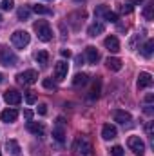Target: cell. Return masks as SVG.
<instances>
[{"label": "cell", "instance_id": "cell-1", "mask_svg": "<svg viewBox=\"0 0 154 156\" xmlns=\"http://www.w3.org/2000/svg\"><path fill=\"white\" fill-rule=\"evenodd\" d=\"M73 154L75 156H93V145L87 136H78L73 144Z\"/></svg>", "mask_w": 154, "mask_h": 156}, {"label": "cell", "instance_id": "cell-2", "mask_svg": "<svg viewBox=\"0 0 154 156\" xmlns=\"http://www.w3.org/2000/svg\"><path fill=\"white\" fill-rule=\"evenodd\" d=\"M16 62H18V58L13 53V49H9L7 45H2L0 47V64L5 67H13V66H16Z\"/></svg>", "mask_w": 154, "mask_h": 156}, {"label": "cell", "instance_id": "cell-3", "mask_svg": "<svg viewBox=\"0 0 154 156\" xmlns=\"http://www.w3.org/2000/svg\"><path fill=\"white\" fill-rule=\"evenodd\" d=\"M29 42H31V35H29L27 31L18 29V31H15V33L11 35V44H13L15 47H18V49H24L26 45H29Z\"/></svg>", "mask_w": 154, "mask_h": 156}, {"label": "cell", "instance_id": "cell-4", "mask_svg": "<svg viewBox=\"0 0 154 156\" xmlns=\"http://www.w3.org/2000/svg\"><path fill=\"white\" fill-rule=\"evenodd\" d=\"M35 31H37V35H38V38L42 42H49L53 38V31H51V27H49V24L45 20L35 22Z\"/></svg>", "mask_w": 154, "mask_h": 156}, {"label": "cell", "instance_id": "cell-5", "mask_svg": "<svg viewBox=\"0 0 154 156\" xmlns=\"http://www.w3.org/2000/svg\"><path fill=\"white\" fill-rule=\"evenodd\" d=\"M16 80H18L20 83H24V85H33V83H37V80H38V73H37L35 69H27V71L18 73V75H16Z\"/></svg>", "mask_w": 154, "mask_h": 156}, {"label": "cell", "instance_id": "cell-6", "mask_svg": "<svg viewBox=\"0 0 154 156\" xmlns=\"http://www.w3.org/2000/svg\"><path fill=\"white\" fill-rule=\"evenodd\" d=\"M4 100L9 104V105H18L22 102V93L16 91V89H7L4 93Z\"/></svg>", "mask_w": 154, "mask_h": 156}, {"label": "cell", "instance_id": "cell-7", "mask_svg": "<svg viewBox=\"0 0 154 156\" xmlns=\"http://www.w3.org/2000/svg\"><path fill=\"white\" fill-rule=\"evenodd\" d=\"M127 145L131 147V151H134V153H138V154H142V153L145 151V144H143V140H142L140 136H131V138L127 140Z\"/></svg>", "mask_w": 154, "mask_h": 156}, {"label": "cell", "instance_id": "cell-8", "mask_svg": "<svg viewBox=\"0 0 154 156\" xmlns=\"http://www.w3.org/2000/svg\"><path fill=\"white\" fill-rule=\"evenodd\" d=\"M53 138H54L56 142H60V144L65 140V129H64V120H62V118L56 120V127L53 129Z\"/></svg>", "mask_w": 154, "mask_h": 156}, {"label": "cell", "instance_id": "cell-9", "mask_svg": "<svg viewBox=\"0 0 154 156\" xmlns=\"http://www.w3.org/2000/svg\"><path fill=\"white\" fill-rule=\"evenodd\" d=\"M67 71H69L67 62H64V60L56 62V66H54V76H56V80H64L67 76Z\"/></svg>", "mask_w": 154, "mask_h": 156}, {"label": "cell", "instance_id": "cell-10", "mask_svg": "<svg viewBox=\"0 0 154 156\" xmlns=\"http://www.w3.org/2000/svg\"><path fill=\"white\" fill-rule=\"evenodd\" d=\"M103 31H105V24L100 22V20H96V22H93V24L89 26L87 35H89V37H98V35H102Z\"/></svg>", "mask_w": 154, "mask_h": 156}, {"label": "cell", "instance_id": "cell-11", "mask_svg": "<svg viewBox=\"0 0 154 156\" xmlns=\"http://www.w3.org/2000/svg\"><path fill=\"white\" fill-rule=\"evenodd\" d=\"M113 118H114V122L121 123V125H127L131 122V115L127 111H121V109H116L114 113H113Z\"/></svg>", "mask_w": 154, "mask_h": 156}, {"label": "cell", "instance_id": "cell-12", "mask_svg": "<svg viewBox=\"0 0 154 156\" xmlns=\"http://www.w3.org/2000/svg\"><path fill=\"white\" fill-rule=\"evenodd\" d=\"M16 118H18V111L16 109H5V111L0 113V120L5 122V123H13Z\"/></svg>", "mask_w": 154, "mask_h": 156}, {"label": "cell", "instance_id": "cell-13", "mask_svg": "<svg viewBox=\"0 0 154 156\" xmlns=\"http://www.w3.org/2000/svg\"><path fill=\"white\" fill-rule=\"evenodd\" d=\"M116 134H118V131H116L114 125L105 123V125L102 127V138H103V140H113V138H116Z\"/></svg>", "mask_w": 154, "mask_h": 156}, {"label": "cell", "instance_id": "cell-14", "mask_svg": "<svg viewBox=\"0 0 154 156\" xmlns=\"http://www.w3.org/2000/svg\"><path fill=\"white\" fill-rule=\"evenodd\" d=\"M152 85V75L151 73H140L138 76V87L140 89H147Z\"/></svg>", "mask_w": 154, "mask_h": 156}, {"label": "cell", "instance_id": "cell-15", "mask_svg": "<svg viewBox=\"0 0 154 156\" xmlns=\"http://www.w3.org/2000/svg\"><path fill=\"white\" fill-rule=\"evenodd\" d=\"M27 131L33 133V134H37V136H42L45 133V125L42 122H29L27 123Z\"/></svg>", "mask_w": 154, "mask_h": 156}, {"label": "cell", "instance_id": "cell-16", "mask_svg": "<svg viewBox=\"0 0 154 156\" xmlns=\"http://www.w3.org/2000/svg\"><path fill=\"white\" fill-rule=\"evenodd\" d=\"M103 44H105V47L109 49V53H118V51H120V42H118V38L113 37V35H111V37H107Z\"/></svg>", "mask_w": 154, "mask_h": 156}, {"label": "cell", "instance_id": "cell-17", "mask_svg": "<svg viewBox=\"0 0 154 156\" xmlns=\"http://www.w3.org/2000/svg\"><path fill=\"white\" fill-rule=\"evenodd\" d=\"M85 56H87V60H89V64H96V62H98V58H100V55H98V51H96V47H93V45H89V47H85Z\"/></svg>", "mask_w": 154, "mask_h": 156}, {"label": "cell", "instance_id": "cell-18", "mask_svg": "<svg viewBox=\"0 0 154 156\" xmlns=\"http://www.w3.org/2000/svg\"><path fill=\"white\" fill-rule=\"evenodd\" d=\"M105 66H107V69H111V71H120V69H121V60L116 58V56H109V58L105 60Z\"/></svg>", "mask_w": 154, "mask_h": 156}, {"label": "cell", "instance_id": "cell-19", "mask_svg": "<svg viewBox=\"0 0 154 156\" xmlns=\"http://www.w3.org/2000/svg\"><path fill=\"white\" fill-rule=\"evenodd\" d=\"M5 149L15 156L20 154V145H18V142H15V140H7V142H5Z\"/></svg>", "mask_w": 154, "mask_h": 156}, {"label": "cell", "instance_id": "cell-20", "mask_svg": "<svg viewBox=\"0 0 154 156\" xmlns=\"http://www.w3.org/2000/svg\"><path fill=\"white\" fill-rule=\"evenodd\" d=\"M152 51H154V40H147L145 45L142 47V55H143L145 58H151V56H152Z\"/></svg>", "mask_w": 154, "mask_h": 156}, {"label": "cell", "instance_id": "cell-21", "mask_svg": "<svg viewBox=\"0 0 154 156\" xmlns=\"http://www.w3.org/2000/svg\"><path fill=\"white\" fill-rule=\"evenodd\" d=\"M87 82H89V76H87L85 73H78V75H75V78H73V85H75V87L85 85Z\"/></svg>", "mask_w": 154, "mask_h": 156}, {"label": "cell", "instance_id": "cell-22", "mask_svg": "<svg viewBox=\"0 0 154 156\" xmlns=\"http://www.w3.org/2000/svg\"><path fill=\"white\" fill-rule=\"evenodd\" d=\"M16 16H18V20H22V22H24V20H29V16H31V9L24 5V7H20V9L16 11Z\"/></svg>", "mask_w": 154, "mask_h": 156}, {"label": "cell", "instance_id": "cell-23", "mask_svg": "<svg viewBox=\"0 0 154 156\" xmlns=\"http://www.w3.org/2000/svg\"><path fill=\"white\" fill-rule=\"evenodd\" d=\"M33 11H35V13H38V15H53V9H51V7H47V5H42V4L33 5Z\"/></svg>", "mask_w": 154, "mask_h": 156}, {"label": "cell", "instance_id": "cell-24", "mask_svg": "<svg viewBox=\"0 0 154 156\" xmlns=\"http://www.w3.org/2000/svg\"><path fill=\"white\" fill-rule=\"evenodd\" d=\"M35 58H37V62H38L40 66H47V62H49V53H47V51H38Z\"/></svg>", "mask_w": 154, "mask_h": 156}, {"label": "cell", "instance_id": "cell-25", "mask_svg": "<svg viewBox=\"0 0 154 156\" xmlns=\"http://www.w3.org/2000/svg\"><path fill=\"white\" fill-rule=\"evenodd\" d=\"M143 16L147 20H152L154 18V2H149L145 7H143Z\"/></svg>", "mask_w": 154, "mask_h": 156}, {"label": "cell", "instance_id": "cell-26", "mask_svg": "<svg viewBox=\"0 0 154 156\" xmlns=\"http://www.w3.org/2000/svg\"><path fill=\"white\" fill-rule=\"evenodd\" d=\"M98 96H100V80H96V82H94V85H93V91H91L89 98H91V100H94V98H98Z\"/></svg>", "mask_w": 154, "mask_h": 156}, {"label": "cell", "instance_id": "cell-27", "mask_svg": "<svg viewBox=\"0 0 154 156\" xmlns=\"http://www.w3.org/2000/svg\"><path fill=\"white\" fill-rule=\"evenodd\" d=\"M15 7V0H2L0 2V9L2 11H11Z\"/></svg>", "mask_w": 154, "mask_h": 156}, {"label": "cell", "instance_id": "cell-28", "mask_svg": "<svg viewBox=\"0 0 154 156\" xmlns=\"http://www.w3.org/2000/svg\"><path fill=\"white\" fill-rule=\"evenodd\" d=\"M103 20L116 24V22H118V15H116L114 11H105V15H103Z\"/></svg>", "mask_w": 154, "mask_h": 156}, {"label": "cell", "instance_id": "cell-29", "mask_svg": "<svg viewBox=\"0 0 154 156\" xmlns=\"http://www.w3.org/2000/svg\"><path fill=\"white\" fill-rule=\"evenodd\" d=\"M42 85H44V87H45V89H53V91H54V89H56V83H54V82H53V80H51V78H45V80H44V82H42Z\"/></svg>", "mask_w": 154, "mask_h": 156}, {"label": "cell", "instance_id": "cell-30", "mask_svg": "<svg viewBox=\"0 0 154 156\" xmlns=\"http://www.w3.org/2000/svg\"><path fill=\"white\" fill-rule=\"evenodd\" d=\"M26 102H27L29 105H33V104L37 102V94H35L33 91H29V93H26Z\"/></svg>", "mask_w": 154, "mask_h": 156}, {"label": "cell", "instance_id": "cell-31", "mask_svg": "<svg viewBox=\"0 0 154 156\" xmlns=\"http://www.w3.org/2000/svg\"><path fill=\"white\" fill-rule=\"evenodd\" d=\"M111 156H123V147L121 145H114L111 149Z\"/></svg>", "mask_w": 154, "mask_h": 156}, {"label": "cell", "instance_id": "cell-32", "mask_svg": "<svg viewBox=\"0 0 154 156\" xmlns=\"http://www.w3.org/2000/svg\"><path fill=\"white\" fill-rule=\"evenodd\" d=\"M132 11V5L131 4H123V5H120V13H123V15H129Z\"/></svg>", "mask_w": 154, "mask_h": 156}, {"label": "cell", "instance_id": "cell-33", "mask_svg": "<svg viewBox=\"0 0 154 156\" xmlns=\"http://www.w3.org/2000/svg\"><path fill=\"white\" fill-rule=\"evenodd\" d=\"M105 11H109L105 5H98V7H96V11H94V15H96V16H103V15H105Z\"/></svg>", "mask_w": 154, "mask_h": 156}, {"label": "cell", "instance_id": "cell-34", "mask_svg": "<svg viewBox=\"0 0 154 156\" xmlns=\"http://www.w3.org/2000/svg\"><path fill=\"white\" fill-rule=\"evenodd\" d=\"M24 116H26V120L31 122V120H33V111H31V109H26V111H24Z\"/></svg>", "mask_w": 154, "mask_h": 156}, {"label": "cell", "instance_id": "cell-35", "mask_svg": "<svg viewBox=\"0 0 154 156\" xmlns=\"http://www.w3.org/2000/svg\"><path fill=\"white\" fill-rule=\"evenodd\" d=\"M38 113L40 115H45V113H47V105H45V104H40L38 105Z\"/></svg>", "mask_w": 154, "mask_h": 156}, {"label": "cell", "instance_id": "cell-36", "mask_svg": "<svg viewBox=\"0 0 154 156\" xmlns=\"http://www.w3.org/2000/svg\"><path fill=\"white\" fill-rule=\"evenodd\" d=\"M145 131H147V134H149V136L152 138V122H149V123H147V127H145Z\"/></svg>", "mask_w": 154, "mask_h": 156}, {"label": "cell", "instance_id": "cell-37", "mask_svg": "<svg viewBox=\"0 0 154 156\" xmlns=\"http://www.w3.org/2000/svg\"><path fill=\"white\" fill-rule=\"evenodd\" d=\"M62 56H64V58H69V56H71V51H69V49H62Z\"/></svg>", "mask_w": 154, "mask_h": 156}, {"label": "cell", "instance_id": "cell-38", "mask_svg": "<svg viewBox=\"0 0 154 156\" xmlns=\"http://www.w3.org/2000/svg\"><path fill=\"white\" fill-rule=\"evenodd\" d=\"M145 102H147V104H151V102H152V94H147V98H145Z\"/></svg>", "mask_w": 154, "mask_h": 156}, {"label": "cell", "instance_id": "cell-39", "mask_svg": "<svg viewBox=\"0 0 154 156\" xmlns=\"http://www.w3.org/2000/svg\"><path fill=\"white\" fill-rule=\"evenodd\" d=\"M142 2H143V0H131L129 4H131V5H134V4H142Z\"/></svg>", "mask_w": 154, "mask_h": 156}, {"label": "cell", "instance_id": "cell-40", "mask_svg": "<svg viewBox=\"0 0 154 156\" xmlns=\"http://www.w3.org/2000/svg\"><path fill=\"white\" fill-rule=\"evenodd\" d=\"M76 62L78 64H83V56H76Z\"/></svg>", "mask_w": 154, "mask_h": 156}, {"label": "cell", "instance_id": "cell-41", "mask_svg": "<svg viewBox=\"0 0 154 156\" xmlns=\"http://www.w3.org/2000/svg\"><path fill=\"white\" fill-rule=\"evenodd\" d=\"M2 80H4V76H2V73H0V82H2Z\"/></svg>", "mask_w": 154, "mask_h": 156}, {"label": "cell", "instance_id": "cell-42", "mask_svg": "<svg viewBox=\"0 0 154 156\" xmlns=\"http://www.w3.org/2000/svg\"><path fill=\"white\" fill-rule=\"evenodd\" d=\"M0 22H2V16H0Z\"/></svg>", "mask_w": 154, "mask_h": 156}, {"label": "cell", "instance_id": "cell-43", "mask_svg": "<svg viewBox=\"0 0 154 156\" xmlns=\"http://www.w3.org/2000/svg\"><path fill=\"white\" fill-rule=\"evenodd\" d=\"M49 2H54V0H49Z\"/></svg>", "mask_w": 154, "mask_h": 156}, {"label": "cell", "instance_id": "cell-44", "mask_svg": "<svg viewBox=\"0 0 154 156\" xmlns=\"http://www.w3.org/2000/svg\"><path fill=\"white\" fill-rule=\"evenodd\" d=\"M0 156H2V153H0Z\"/></svg>", "mask_w": 154, "mask_h": 156}]
</instances>
